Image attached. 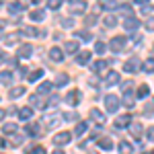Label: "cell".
Wrapping results in <instances>:
<instances>
[{
    "label": "cell",
    "mask_w": 154,
    "mask_h": 154,
    "mask_svg": "<svg viewBox=\"0 0 154 154\" xmlns=\"http://www.w3.org/2000/svg\"><path fill=\"white\" fill-rule=\"evenodd\" d=\"M31 105L33 107H41V109H45V103L39 99V95H31Z\"/></svg>",
    "instance_id": "obj_26"
},
{
    "label": "cell",
    "mask_w": 154,
    "mask_h": 154,
    "mask_svg": "<svg viewBox=\"0 0 154 154\" xmlns=\"http://www.w3.org/2000/svg\"><path fill=\"white\" fill-rule=\"evenodd\" d=\"M103 23H105V27H115V25H117V19H115L113 14H107L105 19H103Z\"/></svg>",
    "instance_id": "obj_28"
},
{
    "label": "cell",
    "mask_w": 154,
    "mask_h": 154,
    "mask_svg": "<svg viewBox=\"0 0 154 154\" xmlns=\"http://www.w3.org/2000/svg\"><path fill=\"white\" fill-rule=\"evenodd\" d=\"M72 140V134L70 131H60V134H56V138H54V142L58 144V146H64V144H68Z\"/></svg>",
    "instance_id": "obj_4"
},
{
    "label": "cell",
    "mask_w": 154,
    "mask_h": 154,
    "mask_svg": "<svg viewBox=\"0 0 154 154\" xmlns=\"http://www.w3.org/2000/svg\"><path fill=\"white\" fill-rule=\"evenodd\" d=\"M31 54H33L31 45H21V48H19V58H29Z\"/></svg>",
    "instance_id": "obj_18"
},
{
    "label": "cell",
    "mask_w": 154,
    "mask_h": 154,
    "mask_svg": "<svg viewBox=\"0 0 154 154\" xmlns=\"http://www.w3.org/2000/svg\"><path fill=\"white\" fill-rule=\"evenodd\" d=\"M148 140L154 142V128H148Z\"/></svg>",
    "instance_id": "obj_47"
},
{
    "label": "cell",
    "mask_w": 154,
    "mask_h": 154,
    "mask_svg": "<svg viewBox=\"0 0 154 154\" xmlns=\"http://www.w3.org/2000/svg\"><path fill=\"white\" fill-rule=\"evenodd\" d=\"M12 80V72H0V82L2 84H8Z\"/></svg>",
    "instance_id": "obj_29"
},
{
    "label": "cell",
    "mask_w": 154,
    "mask_h": 154,
    "mask_svg": "<svg viewBox=\"0 0 154 154\" xmlns=\"http://www.w3.org/2000/svg\"><path fill=\"white\" fill-rule=\"evenodd\" d=\"M146 27H148L150 31H154V19H148V21H146Z\"/></svg>",
    "instance_id": "obj_46"
},
{
    "label": "cell",
    "mask_w": 154,
    "mask_h": 154,
    "mask_svg": "<svg viewBox=\"0 0 154 154\" xmlns=\"http://www.w3.org/2000/svg\"><path fill=\"white\" fill-rule=\"evenodd\" d=\"M86 130H88V123H86V121H80V123L76 125V130H74V134H76V136H82V134H84Z\"/></svg>",
    "instance_id": "obj_24"
},
{
    "label": "cell",
    "mask_w": 154,
    "mask_h": 154,
    "mask_svg": "<svg viewBox=\"0 0 154 154\" xmlns=\"http://www.w3.org/2000/svg\"><path fill=\"white\" fill-rule=\"evenodd\" d=\"M25 95V88L23 86H14V88H11V99H19V97Z\"/></svg>",
    "instance_id": "obj_22"
},
{
    "label": "cell",
    "mask_w": 154,
    "mask_h": 154,
    "mask_svg": "<svg viewBox=\"0 0 154 154\" xmlns=\"http://www.w3.org/2000/svg\"><path fill=\"white\" fill-rule=\"evenodd\" d=\"M99 148H103V150H113V142H111V138H99Z\"/></svg>",
    "instance_id": "obj_12"
},
{
    "label": "cell",
    "mask_w": 154,
    "mask_h": 154,
    "mask_svg": "<svg viewBox=\"0 0 154 154\" xmlns=\"http://www.w3.org/2000/svg\"><path fill=\"white\" fill-rule=\"evenodd\" d=\"M76 37H80V39H84V41H88V39H91V33H88V31H76Z\"/></svg>",
    "instance_id": "obj_39"
},
{
    "label": "cell",
    "mask_w": 154,
    "mask_h": 154,
    "mask_svg": "<svg viewBox=\"0 0 154 154\" xmlns=\"http://www.w3.org/2000/svg\"><path fill=\"white\" fill-rule=\"evenodd\" d=\"M2 130H4V134H14V131H17V125H14V123H6Z\"/></svg>",
    "instance_id": "obj_38"
},
{
    "label": "cell",
    "mask_w": 154,
    "mask_h": 154,
    "mask_svg": "<svg viewBox=\"0 0 154 154\" xmlns=\"http://www.w3.org/2000/svg\"><path fill=\"white\" fill-rule=\"evenodd\" d=\"M136 4H140V6L144 4V6H146V4H148V0H136Z\"/></svg>",
    "instance_id": "obj_49"
},
{
    "label": "cell",
    "mask_w": 154,
    "mask_h": 154,
    "mask_svg": "<svg viewBox=\"0 0 154 154\" xmlns=\"http://www.w3.org/2000/svg\"><path fill=\"white\" fill-rule=\"evenodd\" d=\"M84 11H86V2H84V0H78V2L72 4V12H74V14H76V12L80 14V12H84Z\"/></svg>",
    "instance_id": "obj_16"
},
{
    "label": "cell",
    "mask_w": 154,
    "mask_h": 154,
    "mask_svg": "<svg viewBox=\"0 0 154 154\" xmlns=\"http://www.w3.org/2000/svg\"><path fill=\"white\" fill-rule=\"evenodd\" d=\"M134 103H136V101H134V97H131L130 88H128V91H123V105L128 107V109H131V107H134Z\"/></svg>",
    "instance_id": "obj_15"
},
{
    "label": "cell",
    "mask_w": 154,
    "mask_h": 154,
    "mask_svg": "<svg viewBox=\"0 0 154 154\" xmlns=\"http://www.w3.org/2000/svg\"><path fill=\"white\" fill-rule=\"evenodd\" d=\"M66 103L72 105V107H76L80 103V93H78V91H70V93L66 95Z\"/></svg>",
    "instance_id": "obj_6"
},
{
    "label": "cell",
    "mask_w": 154,
    "mask_h": 154,
    "mask_svg": "<svg viewBox=\"0 0 154 154\" xmlns=\"http://www.w3.org/2000/svg\"><path fill=\"white\" fill-rule=\"evenodd\" d=\"M123 45H125V37H121V35L113 37V39L109 41V48L113 49V51H121V49H123Z\"/></svg>",
    "instance_id": "obj_2"
},
{
    "label": "cell",
    "mask_w": 154,
    "mask_h": 154,
    "mask_svg": "<svg viewBox=\"0 0 154 154\" xmlns=\"http://www.w3.org/2000/svg\"><path fill=\"white\" fill-rule=\"evenodd\" d=\"M23 8L25 6L21 4V2H11V4H8V11H12V12H21Z\"/></svg>",
    "instance_id": "obj_33"
},
{
    "label": "cell",
    "mask_w": 154,
    "mask_h": 154,
    "mask_svg": "<svg viewBox=\"0 0 154 154\" xmlns=\"http://www.w3.org/2000/svg\"><path fill=\"white\" fill-rule=\"evenodd\" d=\"M62 25H64V27H72V19H64Z\"/></svg>",
    "instance_id": "obj_48"
},
{
    "label": "cell",
    "mask_w": 154,
    "mask_h": 154,
    "mask_svg": "<svg viewBox=\"0 0 154 154\" xmlns=\"http://www.w3.org/2000/svg\"><path fill=\"white\" fill-rule=\"evenodd\" d=\"M19 37H21V33H14V35H8L4 41H6V43H14V41H19Z\"/></svg>",
    "instance_id": "obj_41"
},
{
    "label": "cell",
    "mask_w": 154,
    "mask_h": 154,
    "mask_svg": "<svg viewBox=\"0 0 154 154\" xmlns=\"http://www.w3.org/2000/svg\"><path fill=\"white\" fill-rule=\"evenodd\" d=\"M130 123H131V115H130V113H125V115H119V117L115 119V123H113V125H115L117 130H123V128H125V125H130Z\"/></svg>",
    "instance_id": "obj_5"
},
{
    "label": "cell",
    "mask_w": 154,
    "mask_h": 154,
    "mask_svg": "<svg viewBox=\"0 0 154 154\" xmlns=\"http://www.w3.org/2000/svg\"><path fill=\"white\" fill-rule=\"evenodd\" d=\"M146 97H148V84H142L138 88V99H146Z\"/></svg>",
    "instance_id": "obj_34"
},
{
    "label": "cell",
    "mask_w": 154,
    "mask_h": 154,
    "mask_svg": "<svg viewBox=\"0 0 154 154\" xmlns=\"http://www.w3.org/2000/svg\"><path fill=\"white\" fill-rule=\"evenodd\" d=\"M29 17H31V21H43V11H31Z\"/></svg>",
    "instance_id": "obj_30"
},
{
    "label": "cell",
    "mask_w": 154,
    "mask_h": 154,
    "mask_svg": "<svg viewBox=\"0 0 154 154\" xmlns=\"http://www.w3.org/2000/svg\"><path fill=\"white\" fill-rule=\"evenodd\" d=\"M103 8H117V2L115 0H105L103 2Z\"/></svg>",
    "instance_id": "obj_40"
},
{
    "label": "cell",
    "mask_w": 154,
    "mask_h": 154,
    "mask_svg": "<svg viewBox=\"0 0 154 154\" xmlns=\"http://www.w3.org/2000/svg\"><path fill=\"white\" fill-rule=\"evenodd\" d=\"M54 154H64V152H62V150H56V152H54Z\"/></svg>",
    "instance_id": "obj_54"
},
{
    "label": "cell",
    "mask_w": 154,
    "mask_h": 154,
    "mask_svg": "<svg viewBox=\"0 0 154 154\" xmlns=\"http://www.w3.org/2000/svg\"><path fill=\"white\" fill-rule=\"evenodd\" d=\"M70 2H72V4H74V2H78V0H70Z\"/></svg>",
    "instance_id": "obj_55"
},
{
    "label": "cell",
    "mask_w": 154,
    "mask_h": 154,
    "mask_svg": "<svg viewBox=\"0 0 154 154\" xmlns=\"http://www.w3.org/2000/svg\"><path fill=\"white\" fill-rule=\"evenodd\" d=\"M119 154H134V148H131V144L121 142V144H119Z\"/></svg>",
    "instance_id": "obj_20"
},
{
    "label": "cell",
    "mask_w": 154,
    "mask_h": 154,
    "mask_svg": "<svg viewBox=\"0 0 154 154\" xmlns=\"http://www.w3.org/2000/svg\"><path fill=\"white\" fill-rule=\"evenodd\" d=\"M107 66H109V62H105V60H97L95 64H93V70H95L97 74H103V72L107 70Z\"/></svg>",
    "instance_id": "obj_10"
},
{
    "label": "cell",
    "mask_w": 154,
    "mask_h": 154,
    "mask_svg": "<svg viewBox=\"0 0 154 154\" xmlns=\"http://www.w3.org/2000/svg\"><path fill=\"white\" fill-rule=\"evenodd\" d=\"M119 12H121V14H130V12H131V6L123 4V6H119Z\"/></svg>",
    "instance_id": "obj_42"
},
{
    "label": "cell",
    "mask_w": 154,
    "mask_h": 154,
    "mask_svg": "<svg viewBox=\"0 0 154 154\" xmlns=\"http://www.w3.org/2000/svg\"><path fill=\"white\" fill-rule=\"evenodd\" d=\"M60 6H62V0H48V8H51V11H56Z\"/></svg>",
    "instance_id": "obj_37"
},
{
    "label": "cell",
    "mask_w": 154,
    "mask_h": 154,
    "mask_svg": "<svg viewBox=\"0 0 154 154\" xmlns=\"http://www.w3.org/2000/svg\"><path fill=\"white\" fill-rule=\"evenodd\" d=\"M25 131H27L29 136H41V128H39V123H31V125H27Z\"/></svg>",
    "instance_id": "obj_14"
},
{
    "label": "cell",
    "mask_w": 154,
    "mask_h": 154,
    "mask_svg": "<svg viewBox=\"0 0 154 154\" xmlns=\"http://www.w3.org/2000/svg\"><path fill=\"white\" fill-rule=\"evenodd\" d=\"M49 91H51V84H49V82L39 84V95H48Z\"/></svg>",
    "instance_id": "obj_35"
},
{
    "label": "cell",
    "mask_w": 154,
    "mask_h": 154,
    "mask_svg": "<svg viewBox=\"0 0 154 154\" xmlns=\"http://www.w3.org/2000/svg\"><path fill=\"white\" fill-rule=\"evenodd\" d=\"M41 76H43V70H41V68H37L35 72H31V76H29V82H37Z\"/></svg>",
    "instance_id": "obj_27"
},
{
    "label": "cell",
    "mask_w": 154,
    "mask_h": 154,
    "mask_svg": "<svg viewBox=\"0 0 154 154\" xmlns=\"http://www.w3.org/2000/svg\"><path fill=\"white\" fill-rule=\"evenodd\" d=\"M27 154H48V152H45V148H43V146H33V148H29V150H27Z\"/></svg>",
    "instance_id": "obj_32"
},
{
    "label": "cell",
    "mask_w": 154,
    "mask_h": 154,
    "mask_svg": "<svg viewBox=\"0 0 154 154\" xmlns=\"http://www.w3.org/2000/svg\"><path fill=\"white\" fill-rule=\"evenodd\" d=\"M49 58L54 60V62H62V60H64V51L60 48H51L49 49Z\"/></svg>",
    "instance_id": "obj_11"
},
{
    "label": "cell",
    "mask_w": 154,
    "mask_h": 154,
    "mask_svg": "<svg viewBox=\"0 0 154 154\" xmlns=\"http://www.w3.org/2000/svg\"><path fill=\"white\" fill-rule=\"evenodd\" d=\"M64 49H66L68 54H76V49H78V43H74V41H66V43H64Z\"/></svg>",
    "instance_id": "obj_25"
},
{
    "label": "cell",
    "mask_w": 154,
    "mask_h": 154,
    "mask_svg": "<svg viewBox=\"0 0 154 154\" xmlns=\"http://www.w3.org/2000/svg\"><path fill=\"white\" fill-rule=\"evenodd\" d=\"M91 154H97V152H91Z\"/></svg>",
    "instance_id": "obj_56"
},
{
    "label": "cell",
    "mask_w": 154,
    "mask_h": 154,
    "mask_svg": "<svg viewBox=\"0 0 154 154\" xmlns=\"http://www.w3.org/2000/svg\"><path fill=\"white\" fill-rule=\"evenodd\" d=\"M19 117L23 119V121H27V119L33 117V111H31V107H23L21 111H19Z\"/></svg>",
    "instance_id": "obj_17"
},
{
    "label": "cell",
    "mask_w": 154,
    "mask_h": 154,
    "mask_svg": "<svg viewBox=\"0 0 154 154\" xmlns=\"http://www.w3.org/2000/svg\"><path fill=\"white\" fill-rule=\"evenodd\" d=\"M105 107H107V111H109V113H115V111H117V107H119V99L115 95H107L105 97Z\"/></svg>",
    "instance_id": "obj_1"
},
{
    "label": "cell",
    "mask_w": 154,
    "mask_h": 154,
    "mask_svg": "<svg viewBox=\"0 0 154 154\" xmlns=\"http://www.w3.org/2000/svg\"><path fill=\"white\" fill-rule=\"evenodd\" d=\"M142 70L144 72H154V58H148L146 62L142 64Z\"/></svg>",
    "instance_id": "obj_23"
},
{
    "label": "cell",
    "mask_w": 154,
    "mask_h": 154,
    "mask_svg": "<svg viewBox=\"0 0 154 154\" xmlns=\"http://www.w3.org/2000/svg\"><path fill=\"white\" fill-rule=\"evenodd\" d=\"M11 146H21V136H12L11 138Z\"/></svg>",
    "instance_id": "obj_43"
},
{
    "label": "cell",
    "mask_w": 154,
    "mask_h": 154,
    "mask_svg": "<svg viewBox=\"0 0 154 154\" xmlns=\"http://www.w3.org/2000/svg\"><path fill=\"white\" fill-rule=\"evenodd\" d=\"M58 123H60V115H54V117H43V125L54 128V125H58Z\"/></svg>",
    "instance_id": "obj_21"
},
{
    "label": "cell",
    "mask_w": 154,
    "mask_h": 154,
    "mask_svg": "<svg viewBox=\"0 0 154 154\" xmlns=\"http://www.w3.org/2000/svg\"><path fill=\"white\" fill-rule=\"evenodd\" d=\"M130 134L136 140H142V125L140 123H130Z\"/></svg>",
    "instance_id": "obj_9"
},
{
    "label": "cell",
    "mask_w": 154,
    "mask_h": 154,
    "mask_svg": "<svg viewBox=\"0 0 154 154\" xmlns=\"http://www.w3.org/2000/svg\"><path fill=\"white\" fill-rule=\"evenodd\" d=\"M95 51H97V54H105V51H107V45L103 43V41H97V43H95Z\"/></svg>",
    "instance_id": "obj_36"
},
{
    "label": "cell",
    "mask_w": 154,
    "mask_h": 154,
    "mask_svg": "<svg viewBox=\"0 0 154 154\" xmlns=\"http://www.w3.org/2000/svg\"><path fill=\"white\" fill-rule=\"evenodd\" d=\"M88 60H91V51H82V54H78V56H76V62H78L80 66H84Z\"/></svg>",
    "instance_id": "obj_19"
},
{
    "label": "cell",
    "mask_w": 154,
    "mask_h": 154,
    "mask_svg": "<svg viewBox=\"0 0 154 154\" xmlns=\"http://www.w3.org/2000/svg\"><path fill=\"white\" fill-rule=\"evenodd\" d=\"M4 117H6V111H4V109H0V121H2Z\"/></svg>",
    "instance_id": "obj_50"
},
{
    "label": "cell",
    "mask_w": 154,
    "mask_h": 154,
    "mask_svg": "<svg viewBox=\"0 0 154 154\" xmlns=\"http://www.w3.org/2000/svg\"><path fill=\"white\" fill-rule=\"evenodd\" d=\"M4 146H6V144H4V140L0 138V148H4Z\"/></svg>",
    "instance_id": "obj_52"
},
{
    "label": "cell",
    "mask_w": 154,
    "mask_h": 154,
    "mask_svg": "<svg viewBox=\"0 0 154 154\" xmlns=\"http://www.w3.org/2000/svg\"><path fill=\"white\" fill-rule=\"evenodd\" d=\"M84 21H86V25H95L97 23V17H95V14H88Z\"/></svg>",
    "instance_id": "obj_45"
},
{
    "label": "cell",
    "mask_w": 154,
    "mask_h": 154,
    "mask_svg": "<svg viewBox=\"0 0 154 154\" xmlns=\"http://www.w3.org/2000/svg\"><path fill=\"white\" fill-rule=\"evenodd\" d=\"M6 60H8V58H6V54H0V64H2V62H6Z\"/></svg>",
    "instance_id": "obj_51"
},
{
    "label": "cell",
    "mask_w": 154,
    "mask_h": 154,
    "mask_svg": "<svg viewBox=\"0 0 154 154\" xmlns=\"http://www.w3.org/2000/svg\"><path fill=\"white\" fill-rule=\"evenodd\" d=\"M119 82V74L117 72H107V76H105V84L107 86H113V84H117Z\"/></svg>",
    "instance_id": "obj_8"
},
{
    "label": "cell",
    "mask_w": 154,
    "mask_h": 154,
    "mask_svg": "<svg viewBox=\"0 0 154 154\" xmlns=\"http://www.w3.org/2000/svg\"><path fill=\"white\" fill-rule=\"evenodd\" d=\"M64 117L68 119V121H74V119H78V113H74V111H70V113H66Z\"/></svg>",
    "instance_id": "obj_44"
},
{
    "label": "cell",
    "mask_w": 154,
    "mask_h": 154,
    "mask_svg": "<svg viewBox=\"0 0 154 154\" xmlns=\"http://www.w3.org/2000/svg\"><path fill=\"white\" fill-rule=\"evenodd\" d=\"M123 70L125 72H138L140 70V60H136V58H131V60H128V62H123Z\"/></svg>",
    "instance_id": "obj_3"
},
{
    "label": "cell",
    "mask_w": 154,
    "mask_h": 154,
    "mask_svg": "<svg viewBox=\"0 0 154 154\" xmlns=\"http://www.w3.org/2000/svg\"><path fill=\"white\" fill-rule=\"evenodd\" d=\"M138 25H140V21H138L136 17H128V19L123 21V27H125V29H130V31H134Z\"/></svg>",
    "instance_id": "obj_13"
},
{
    "label": "cell",
    "mask_w": 154,
    "mask_h": 154,
    "mask_svg": "<svg viewBox=\"0 0 154 154\" xmlns=\"http://www.w3.org/2000/svg\"><path fill=\"white\" fill-rule=\"evenodd\" d=\"M29 2H33V4H37V2H41V0H29Z\"/></svg>",
    "instance_id": "obj_53"
},
{
    "label": "cell",
    "mask_w": 154,
    "mask_h": 154,
    "mask_svg": "<svg viewBox=\"0 0 154 154\" xmlns=\"http://www.w3.org/2000/svg\"><path fill=\"white\" fill-rule=\"evenodd\" d=\"M91 119L97 121L99 125H103V123H105V113H103L101 109H91Z\"/></svg>",
    "instance_id": "obj_7"
},
{
    "label": "cell",
    "mask_w": 154,
    "mask_h": 154,
    "mask_svg": "<svg viewBox=\"0 0 154 154\" xmlns=\"http://www.w3.org/2000/svg\"><path fill=\"white\" fill-rule=\"evenodd\" d=\"M68 80H70V78H68V74H60L58 78H56V84H58V86H66Z\"/></svg>",
    "instance_id": "obj_31"
}]
</instances>
